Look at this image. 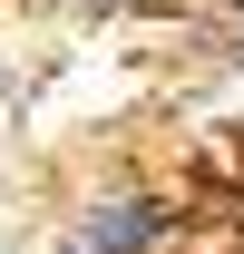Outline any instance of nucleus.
Listing matches in <instances>:
<instances>
[{
    "mask_svg": "<svg viewBox=\"0 0 244 254\" xmlns=\"http://www.w3.org/2000/svg\"><path fill=\"white\" fill-rule=\"evenodd\" d=\"M176 235V205L147 186H108L78 205V225H68V254H156Z\"/></svg>",
    "mask_w": 244,
    "mask_h": 254,
    "instance_id": "nucleus-1",
    "label": "nucleus"
}]
</instances>
